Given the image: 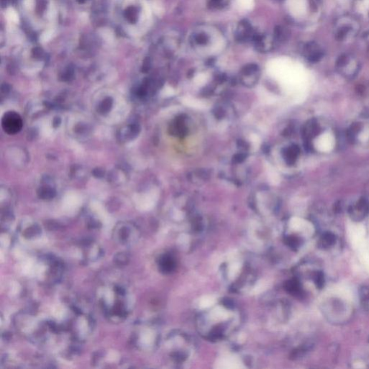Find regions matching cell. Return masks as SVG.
Returning a JSON list of instances; mask_svg holds the SVG:
<instances>
[{
  "instance_id": "14",
  "label": "cell",
  "mask_w": 369,
  "mask_h": 369,
  "mask_svg": "<svg viewBox=\"0 0 369 369\" xmlns=\"http://www.w3.org/2000/svg\"><path fill=\"white\" fill-rule=\"evenodd\" d=\"M113 106V100L111 98H107L102 101L98 106V111L101 114H106L111 111Z\"/></svg>"
},
{
  "instance_id": "20",
  "label": "cell",
  "mask_w": 369,
  "mask_h": 369,
  "mask_svg": "<svg viewBox=\"0 0 369 369\" xmlns=\"http://www.w3.org/2000/svg\"><path fill=\"white\" fill-rule=\"evenodd\" d=\"M360 295L363 300H368L369 299V289L362 288L360 292Z\"/></svg>"
},
{
  "instance_id": "16",
  "label": "cell",
  "mask_w": 369,
  "mask_h": 369,
  "mask_svg": "<svg viewBox=\"0 0 369 369\" xmlns=\"http://www.w3.org/2000/svg\"><path fill=\"white\" fill-rule=\"evenodd\" d=\"M209 37L205 33H199L194 36V44L199 45V46H205L209 42Z\"/></svg>"
},
{
  "instance_id": "19",
  "label": "cell",
  "mask_w": 369,
  "mask_h": 369,
  "mask_svg": "<svg viewBox=\"0 0 369 369\" xmlns=\"http://www.w3.org/2000/svg\"><path fill=\"white\" fill-rule=\"evenodd\" d=\"M127 255H124V253H121V255H119L116 257V262L120 265H124V264L127 263L128 260Z\"/></svg>"
},
{
  "instance_id": "7",
  "label": "cell",
  "mask_w": 369,
  "mask_h": 369,
  "mask_svg": "<svg viewBox=\"0 0 369 369\" xmlns=\"http://www.w3.org/2000/svg\"><path fill=\"white\" fill-rule=\"evenodd\" d=\"M2 126L7 134L14 135L22 129L23 120L18 113L9 111L3 116Z\"/></svg>"
},
{
  "instance_id": "18",
  "label": "cell",
  "mask_w": 369,
  "mask_h": 369,
  "mask_svg": "<svg viewBox=\"0 0 369 369\" xmlns=\"http://www.w3.org/2000/svg\"><path fill=\"white\" fill-rule=\"evenodd\" d=\"M315 279V284L317 288L322 289L323 287L324 282H325L323 273L320 271L316 272L315 279Z\"/></svg>"
},
{
  "instance_id": "23",
  "label": "cell",
  "mask_w": 369,
  "mask_h": 369,
  "mask_svg": "<svg viewBox=\"0 0 369 369\" xmlns=\"http://www.w3.org/2000/svg\"><path fill=\"white\" fill-rule=\"evenodd\" d=\"M61 124V119L59 118H56L54 121V127H57Z\"/></svg>"
},
{
  "instance_id": "21",
  "label": "cell",
  "mask_w": 369,
  "mask_h": 369,
  "mask_svg": "<svg viewBox=\"0 0 369 369\" xmlns=\"http://www.w3.org/2000/svg\"><path fill=\"white\" fill-rule=\"evenodd\" d=\"M93 174H94L95 177H102L104 176V172L103 169L97 168L93 170Z\"/></svg>"
},
{
  "instance_id": "9",
  "label": "cell",
  "mask_w": 369,
  "mask_h": 369,
  "mask_svg": "<svg viewBox=\"0 0 369 369\" xmlns=\"http://www.w3.org/2000/svg\"><path fill=\"white\" fill-rule=\"evenodd\" d=\"M253 28L247 21H242L239 23L237 31H236V38L240 42H247V41H253L256 36Z\"/></svg>"
},
{
  "instance_id": "17",
  "label": "cell",
  "mask_w": 369,
  "mask_h": 369,
  "mask_svg": "<svg viewBox=\"0 0 369 369\" xmlns=\"http://www.w3.org/2000/svg\"><path fill=\"white\" fill-rule=\"evenodd\" d=\"M209 6L212 8L220 9L228 5L229 0H209Z\"/></svg>"
},
{
  "instance_id": "3",
  "label": "cell",
  "mask_w": 369,
  "mask_h": 369,
  "mask_svg": "<svg viewBox=\"0 0 369 369\" xmlns=\"http://www.w3.org/2000/svg\"><path fill=\"white\" fill-rule=\"evenodd\" d=\"M97 295L106 317L110 320L119 322L128 317L132 306V299L125 284L105 283L99 287Z\"/></svg>"
},
{
  "instance_id": "10",
  "label": "cell",
  "mask_w": 369,
  "mask_h": 369,
  "mask_svg": "<svg viewBox=\"0 0 369 369\" xmlns=\"http://www.w3.org/2000/svg\"><path fill=\"white\" fill-rule=\"evenodd\" d=\"M159 270L165 274L170 273L174 271L176 267V260L174 257L169 253L164 254L161 256L158 262Z\"/></svg>"
},
{
  "instance_id": "5",
  "label": "cell",
  "mask_w": 369,
  "mask_h": 369,
  "mask_svg": "<svg viewBox=\"0 0 369 369\" xmlns=\"http://www.w3.org/2000/svg\"><path fill=\"white\" fill-rule=\"evenodd\" d=\"M360 31L358 20L350 16L340 17L335 23L334 35L338 41H345L353 38Z\"/></svg>"
},
{
  "instance_id": "22",
  "label": "cell",
  "mask_w": 369,
  "mask_h": 369,
  "mask_svg": "<svg viewBox=\"0 0 369 369\" xmlns=\"http://www.w3.org/2000/svg\"><path fill=\"white\" fill-rule=\"evenodd\" d=\"M363 41H365V44H367L369 48V31L364 33L363 36Z\"/></svg>"
},
{
  "instance_id": "6",
  "label": "cell",
  "mask_w": 369,
  "mask_h": 369,
  "mask_svg": "<svg viewBox=\"0 0 369 369\" xmlns=\"http://www.w3.org/2000/svg\"><path fill=\"white\" fill-rule=\"evenodd\" d=\"M114 238L124 245H130L137 240L139 237L137 230L130 224H120L114 232Z\"/></svg>"
},
{
  "instance_id": "8",
  "label": "cell",
  "mask_w": 369,
  "mask_h": 369,
  "mask_svg": "<svg viewBox=\"0 0 369 369\" xmlns=\"http://www.w3.org/2000/svg\"><path fill=\"white\" fill-rule=\"evenodd\" d=\"M303 54L311 62H317L324 56L323 50L315 41H310L304 45Z\"/></svg>"
},
{
  "instance_id": "4",
  "label": "cell",
  "mask_w": 369,
  "mask_h": 369,
  "mask_svg": "<svg viewBox=\"0 0 369 369\" xmlns=\"http://www.w3.org/2000/svg\"><path fill=\"white\" fill-rule=\"evenodd\" d=\"M162 346L165 361L174 368H183L195 355L197 345L190 334L180 330L169 332L159 347Z\"/></svg>"
},
{
  "instance_id": "11",
  "label": "cell",
  "mask_w": 369,
  "mask_h": 369,
  "mask_svg": "<svg viewBox=\"0 0 369 369\" xmlns=\"http://www.w3.org/2000/svg\"><path fill=\"white\" fill-rule=\"evenodd\" d=\"M256 49L260 51H267L271 49L272 43L265 36L257 34L253 40Z\"/></svg>"
},
{
  "instance_id": "2",
  "label": "cell",
  "mask_w": 369,
  "mask_h": 369,
  "mask_svg": "<svg viewBox=\"0 0 369 369\" xmlns=\"http://www.w3.org/2000/svg\"><path fill=\"white\" fill-rule=\"evenodd\" d=\"M220 272L226 287L235 294L247 293L257 282L255 266L242 255H234L224 261L221 265Z\"/></svg>"
},
{
  "instance_id": "12",
  "label": "cell",
  "mask_w": 369,
  "mask_h": 369,
  "mask_svg": "<svg viewBox=\"0 0 369 369\" xmlns=\"http://www.w3.org/2000/svg\"><path fill=\"white\" fill-rule=\"evenodd\" d=\"M38 195L44 200H49L56 196V191L49 186H45L40 188L38 191Z\"/></svg>"
},
{
  "instance_id": "13",
  "label": "cell",
  "mask_w": 369,
  "mask_h": 369,
  "mask_svg": "<svg viewBox=\"0 0 369 369\" xmlns=\"http://www.w3.org/2000/svg\"><path fill=\"white\" fill-rule=\"evenodd\" d=\"M289 32L286 28L278 26L274 30V38L279 42H284L289 38Z\"/></svg>"
},
{
  "instance_id": "1",
  "label": "cell",
  "mask_w": 369,
  "mask_h": 369,
  "mask_svg": "<svg viewBox=\"0 0 369 369\" xmlns=\"http://www.w3.org/2000/svg\"><path fill=\"white\" fill-rule=\"evenodd\" d=\"M242 316L237 305L229 299L218 301L201 310L196 318L197 332L211 342L232 337L242 325Z\"/></svg>"
},
{
  "instance_id": "15",
  "label": "cell",
  "mask_w": 369,
  "mask_h": 369,
  "mask_svg": "<svg viewBox=\"0 0 369 369\" xmlns=\"http://www.w3.org/2000/svg\"><path fill=\"white\" fill-rule=\"evenodd\" d=\"M335 242V236L331 233H326L324 234L323 237L321 239V244L322 247H328L332 245Z\"/></svg>"
}]
</instances>
